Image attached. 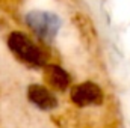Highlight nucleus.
I'll return each instance as SVG.
<instances>
[{
	"label": "nucleus",
	"instance_id": "obj_1",
	"mask_svg": "<svg viewBox=\"0 0 130 128\" xmlns=\"http://www.w3.org/2000/svg\"><path fill=\"white\" fill-rule=\"evenodd\" d=\"M8 47L11 53L21 62V63L39 68L45 66V59L41 48L33 42L32 39L23 32H12L8 36Z\"/></svg>",
	"mask_w": 130,
	"mask_h": 128
},
{
	"label": "nucleus",
	"instance_id": "obj_2",
	"mask_svg": "<svg viewBox=\"0 0 130 128\" xmlns=\"http://www.w3.org/2000/svg\"><path fill=\"white\" fill-rule=\"evenodd\" d=\"M26 24L39 39L50 42L61 29V18L47 11H30L26 15Z\"/></svg>",
	"mask_w": 130,
	"mask_h": 128
},
{
	"label": "nucleus",
	"instance_id": "obj_3",
	"mask_svg": "<svg viewBox=\"0 0 130 128\" xmlns=\"http://www.w3.org/2000/svg\"><path fill=\"white\" fill-rule=\"evenodd\" d=\"M103 91L94 81H83L79 84H74L71 88V101L79 107H88V105H97L103 101Z\"/></svg>",
	"mask_w": 130,
	"mask_h": 128
},
{
	"label": "nucleus",
	"instance_id": "obj_4",
	"mask_svg": "<svg viewBox=\"0 0 130 128\" xmlns=\"http://www.w3.org/2000/svg\"><path fill=\"white\" fill-rule=\"evenodd\" d=\"M27 99L32 102L33 105H36L41 110H53L58 107V99L53 95V92L50 89H47L42 84H36L33 83L27 88Z\"/></svg>",
	"mask_w": 130,
	"mask_h": 128
},
{
	"label": "nucleus",
	"instance_id": "obj_5",
	"mask_svg": "<svg viewBox=\"0 0 130 128\" xmlns=\"http://www.w3.org/2000/svg\"><path fill=\"white\" fill-rule=\"evenodd\" d=\"M44 80L50 88L56 91H65L71 84V78L68 72L59 65L55 63H48L44 66Z\"/></svg>",
	"mask_w": 130,
	"mask_h": 128
},
{
	"label": "nucleus",
	"instance_id": "obj_6",
	"mask_svg": "<svg viewBox=\"0 0 130 128\" xmlns=\"http://www.w3.org/2000/svg\"><path fill=\"white\" fill-rule=\"evenodd\" d=\"M76 23H77L76 26L80 29V33H82L83 39L88 41V45H89V47L97 42V33H95V29H94V24H92V21H91L88 17L79 14V15L76 17Z\"/></svg>",
	"mask_w": 130,
	"mask_h": 128
}]
</instances>
